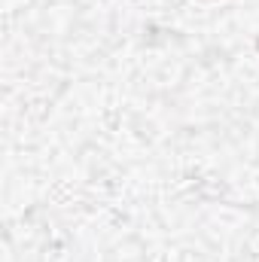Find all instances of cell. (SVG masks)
<instances>
[{
  "label": "cell",
  "mask_w": 259,
  "mask_h": 262,
  "mask_svg": "<svg viewBox=\"0 0 259 262\" xmlns=\"http://www.w3.org/2000/svg\"><path fill=\"white\" fill-rule=\"evenodd\" d=\"M256 46H259V40H256Z\"/></svg>",
  "instance_id": "6da1fadb"
}]
</instances>
